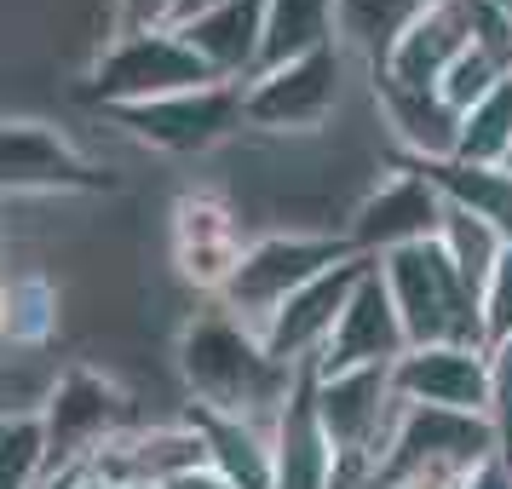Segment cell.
<instances>
[{
	"label": "cell",
	"instance_id": "6da1fadb",
	"mask_svg": "<svg viewBox=\"0 0 512 489\" xmlns=\"http://www.w3.org/2000/svg\"><path fill=\"white\" fill-rule=\"evenodd\" d=\"M179 374H185L190 409L271 426V415L282 409V397H288L300 369H282L277 357L259 346L254 328L236 323L231 311L213 300L179 334Z\"/></svg>",
	"mask_w": 512,
	"mask_h": 489
},
{
	"label": "cell",
	"instance_id": "7a4b0ae2",
	"mask_svg": "<svg viewBox=\"0 0 512 489\" xmlns=\"http://www.w3.org/2000/svg\"><path fill=\"white\" fill-rule=\"evenodd\" d=\"M374 271L386 282V300L397 311V328H403L409 351H420V346H484L478 294L443 259L438 242L397 248V254L374 259Z\"/></svg>",
	"mask_w": 512,
	"mask_h": 489
},
{
	"label": "cell",
	"instance_id": "3957f363",
	"mask_svg": "<svg viewBox=\"0 0 512 489\" xmlns=\"http://www.w3.org/2000/svg\"><path fill=\"white\" fill-rule=\"evenodd\" d=\"M41 420V443H47V478H75L87 472L93 455L110 438H121L133 426V403L116 380H104L98 369H64L52 380L47 403L35 409Z\"/></svg>",
	"mask_w": 512,
	"mask_h": 489
},
{
	"label": "cell",
	"instance_id": "277c9868",
	"mask_svg": "<svg viewBox=\"0 0 512 489\" xmlns=\"http://www.w3.org/2000/svg\"><path fill=\"white\" fill-rule=\"evenodd\" d=\"M213 87L208 64L185 47L179 29H144V35H116L98 52V64L81 81V104L93 110H121V104H150L167 93Z\"/></svg>",
	"mask_w": 512,
	"mask_h": 489
},
{
	"label": "cell",
	"instance_id": "5b68a950",
	"mask_svg": "<svg viewBox=\"0 0 512 489\" xmlns=\"http://www.w3.org/2000/svg\"><path fill=\"white\" fill-rule=\"evenodd\" d=\"M351 259L346 236H311V231H288V236H259L242 248V259L231 265L225 288L213 300L231 311L236 323H248L259 334L265 317L277 311L294 288H305L311 277H323L328 265Z\"/></svg>",
	"mask_w": 512,
	"mask_h": 489
},
{
	"label": "cell",
	"instance_id": "8992f818",
	"mask_svg": "<svg viewBox=\"0 0 512 489\" xmlns=\"http://www.w3.org/2000/svg\"><path fill=\"white\" fill-rule=\"evenodd\" d=\"M340 81H346V52L323 47L294 64L259 70L242 81V127L259 133H317L340 110Z\"/></svg>",
	"mask_w": 512,
	"mask_h": 489
},
{
	"label": "cell",
	"instance_id": "52a82bcc",
	"mask_svg": "<svg viewBox=\"0 0 512 489\" xmlns=\"http://www.w3.org/2000/svg\"><path fill=\"white\" fill-rule=\"evenodd\" d=\"M127 139L150 144L162 156H196V150H213L225 144L242 127V87L231 81H213V87H190V93H167L150 98V104H121V110H104Z\"/></svg>",
	"mask_w": 512,
	"mask_h": 489
},
{
	"label": "cell",
	"instance_id": "ba28073f",
	"mask_svg": "<svg viewBox=\"0 0 512 489\" xmlns=\"http://www.w3.org/2000/svg\"><path fill=\"white\" fill-rule=\"evenodd\" d=\"M495 461L489 415H449V409H403L397 403L392 438L374 472H478Z\"/></svg>",
	"mask_w": 512,
	"mask_h": 489
},
{
	"label": "cell",
	"instance_id": "9c48e42d",
	"mask_svg": "<svg viewBox=\"0 0 512 489\" xmlns=\"http://www.w3.org/2000/svg\"><path fill=\"white\" fill-rule=\"evenodd\" d=\"M116 179L47 121H0V196H87Z\"/></svg>",
	"mask_w": 512,
	"mask_h": 489
},
{
	"label": "cell",
	"instance_id": "30bf717a",
	"mask_svg": "<svg viewBox=\"0 0 512 489\" xmlns=\"http://www.w3.org/2000/svg\"><path fill=\"white\" fill-rule=\"evenodd\" d=\"M311 409L334 455H369L392 438L397 397H392V369H346V374H311Z\"/></svg>",
	"mask_w": 512,
	"mask_h": 489
},
{
	"label": "cell",
	"instance_id": "8fae6325",
	"mask_svg": "<svg viewBox=\"0 0 512 489\" xmlns=\"http://www.w3.org/2000/svg\"><path fill=\"white\" fill-rule=\"evenodd\" d=\"M374 259H340V265H328L323 277H311L305 288H294L288 300L265 317V328H259V346L277 357L282 369H311L317 363V351L328 346V334H334V317L346 311L351 288L363 282V271H369Z\"/></svg>",
	"mask_w": 512,
	"mask_h": 489
},
{
	"label": "cell",
	"instance_id": "7c38bea8",
	"mask_svg": "<svg viewBox=\"0 0 512 489\" xmlns=\"http://www.w3.org/2000/svg\"><path fill=\"white\" fill-rule=\"evenodd\" d=\"M438 219H443L438 190L426 185L409 162H397L392 173L357 202L346 242H351L357 259H386V254H397V248L432 242V236H438Z\"/></svg>",
	"mask_w": 512,
	"mask_h": 489
},
{
	"label": "cell",
	"instance_id": "4fadbf2b",
	"mask_svg": "<svg viewBox=\"0 0 512 489\" xmlns=\"http://www.w3.org/2000/svg\"><path fill=\"white\" fill-rule=\"evenodd\" d=\"M392 397L403 409H449V415H489L495 380L484 346H420L392 363Z\"/></svg>",
	"mask_w": 512,
	"mask_h": 489
},
{
	"label": "cell",
	"instance_id": "5bb4252c",
	"mask_svg": "<svg viewBox=\"0 0 512 489\" xmlns=\"http://www.w3.org/2000/svg\"><path fill=\"white\" fill-rule=\"evenodd\" d=\"M242 248H248V231H242V213L225 196L190 190V196L173 202V265H179L185 282L219 294L231 265L242 259Z\"/></svg>",
	"mask_w": 512,
	"mask_h": 489
},
{
	"label": "cell",
	"instance_id": "9a60e30c",
	"mask_svg": "<svg viewBox=\"0 0 512 489\" xmlns=\"http://www.w3.org/2000/svg\"><path fill=\"white\" fill-rule=\"evenodd\" d=\"M403 351H409V340H403V328H397V311H392V300H386V282H380V271L369 265L363 282L351 288L346 311L334 317V334H328V346L317 351L311 374L392 369Z\"/></svg>",
	"mask_w": 512,
	"mask_h": 489
},
{
	"label": "cell",
	"instance_id": "2e32d148",
	"mask_svg": "<svg viewBox=\"0 0 512 489\" xmlns=\"http://www.w3.org/2000/svg\"><path fill=\"white\" fill-rule=\"evenodd\" d=\"M202 466V443L185 420L179 426H127L121 438H110L93 455V478H110L121 489H162L173 484L179 472Z\"/></svg>",
	"mask_w": 512,
	"mask_h": 489
},
{
	"label": "cell",
	"instance_id": "e0dca14e",
	"mask_svg": "<svg viewBox=\"0 0 512 489\" xmlns=\"http://www.w3.org/2000/svg\"><path fill=\"white\" fill-rule=\"evenodd\" d=\"M466 41H472L466 0H432L415 24L386 47V58L374 64V75H386L397 87H438L443 70L466 52Z\"/></svg>",
	"mask_w": 512,
	"mask_h": 489
},
{
	"label": "cell",
	"instance_id": "ac0fdd59",
	"mask_svg": "<svg viewBox=\"0 0 512 489\" xmlns=\"http://www.w3.org/2000/svg\"><path fill=\"white\" fill-rule=\"evenodd\" d=\"M259 24H265V0H225V6H213L202 18L179 24V35L208 64L213 81L242 87L259 70Z\"/></svg>",
	"mask_w": 512,
	"mask_h": 489
},
{
	"label": "cell",
	"instance_id": "d6986e66",
	"mask_svg": "<svg viewBox=\"0 0 512 489\" xmlns=\"http://www.w3.org/2000/svg\"><path fill=\"white\" fill-rule=\"evenodd\" d=\"M374 104L392 127V139L403 144V162H443L455 156V133L461 116L443 104L438 87H397L386 75H374Z\"/></svg>",
	"mask_w": 512,
	"mask_h": 489
},
{
	"label": "cell",
	"instance_id": "ffe728a7",
	"mask_svg": "<svg viewBox=\"0 0 512 489\" xmlns=\"http://www.w3.org/2000/svg\"><path fill=\"white\" fill-rule=\"evenodd\" d=\"M185 426L202 443V466L219 472L231 489H271V426L208 415V409H185Z\"/></svg>",
	"mask_w": 512,
	"mask_h": 489
},
{
	"label": "cell",
	"instance_id": "44dd1931",
	"mask_svg": "<svg viewBox=\"0 0 512 489\" xmlns=\"http://www.w3.org/2000/svg\"><path fill=\"white\" fill-rule=\"evenodd\" d=\"M438 190L443 208H461L472 219H484L512 242V167H484V162H461V156H443V162H409Z\"/></svg>",
	"mask_w": 512,
	"mask_h": 489
},
{
	"label": "cell",
	"instance_id": "7402d4cb",
	"mask_svg": "<svg viewBox=\"0 0 512 489\" xmlns=\"http://www.w3.org/2000/svg\"><path fill=\"white\" fill-rule=\"evenodd\" d=\"M323 47H340V35H334V0H265V24H259V70L294 64V58L323 52Z\"/></svg>",
	"mask_w": 512,
	"mask_h": 489
},
{
	"label": "cell",
	"instance_id": "603a6c76",
	"mask_svg": "<svg viewBox=\"0 0 512 489\" xmlns=\"http://www.w3.org/2000/svg\"><path fill=\"white\" fill-rule=\"evenodd\" d=\"M432 0H334V35H340V52H357L363 64H380L386 47H392L403 29L415 24Z\"/></svg>",
	"mask_w": 512,
	"mask_h": 489
},
{
	"label": "cell",
	"instance_id": "cb8c5ba5",
	"mask_svg": "<svg viewBox=\"0 0 512 489\" xmlns=\"http://www.w3.org/2000/svg\"><path fill=\"white\" fill-rule=\"evenodd\" d=\"M455 156L461 162H484V167H507V156H512V75H501L478 104L461 110Z\"/></svg>",
	"mask_w": 512,
	"mask_h": 489
},
{
	"label": "cell",
	"instance_id": "d4e9b609",
	"mask_svg": "<svg viewBox=\"0 0 512 489\" xmlns=\"http://www.w3.org/2000/svg\"><path fill=\"white\" fill-rule=\"evenodd\" d=\"M0 328H6V357L29 346H47L58 334V294H52L47 277H12L6 271V311H0Z\"/></svg>",
	"mask_w": 512,
	"mask_h": 489
},
{
	"label": "cell",
	"instance_id": "484cf974",
	"mask_svg": "<svg viewBox=\"0 0 512 489\" xmlns=\"http://www.w3.org/2000/svg\"><path fill=\"white\" fill-rule=\"evenodd\" d=\"M432 242H438L443 259L461 271V282L472 288V294L484 288V277L495 271V259H501V248H507V236L495 231V225H484V219H472V213H461V208H443Z\"/></svg>",
	"mask_w": 512,
	"mask_h": 489
},
{
	"label": "cell",
	"instance_id": "4316f807",
	"mask_svg": "<svg viewBox=\"0 0 512 489\" xmlns=\"http://www.w3.org/2000/svg\"><path fill=\"white\" fill-rule=\"evenodd\" d=\"M47 484V443L35 409L0 415V489H41Z\"/></svg>",
	"mask_w": 512,
	"mask_h": 489
},
{
	"label": "cell",
	"instance_id": "83f0119b",
	"mask_svg": "<svg viewBox=\"0 0 512 489\" xmlns=\"http://www.w3.org/2000/svg\"><path fill=\"white\" fill-rule=\"evenodd\" d=\"M501 75H512V64H501L495 52H484V47H472V41H466V52L455 58V64H449V70H443L438 93H443V104L461 116L466 104H478V98H484L489 87L501 81Z\"/></svg>",
	"mask_w": 512,
	"mask_h": 489
},
{
	"label": "cell",
	"instance_id": "f1b7e54d",
	"mask_svg": "<svg viewBox=\"0 0 512 489\" xmlns=\"http://www.w3.org/2000/svg\"><path fill=\"white\" fill-rule=\"evenodd\" d=\"M478 317H484V346H495V340L512 334V242L501 248L495 271L478 288Z\"/></svg>",
	"mask_w": 512,
	"mask_h": 489
},
{
	"label": "cell",
	"instance_id": "f546056e",
	"mask_svg": "<svg viewBox=\"0 0 512 489\" xmlns=\"http://www.w3.org/2000/svg\"><path fill=\"white\" fill-rule=\"evenodd\" d=\"M179 0H116V35H144V29H173Z\"/></svg>",
	"mask_w": 512,
	"mask_h": 489
},
{
	"label": "cell",
	"instance_id": "4dcf8cb0",
	"mask_svg": "<svg viewBox=\"0 0 512 489\" xmlns=\"http://www.w3.org/2000/svg\"><path fill=\"white\" fill-rule=\"evenodd\" d=\"M489 432H495V466L512 472V386H501L489 403Z\"/></svg>",
	"mask_w": 512,
	"mask_h": 489
},
{
	"label": "cell",
	"instance_id": "1f68e13d",
	"mask_svg": "<svg viewBox=\"0 0 512 489\" xmlns=\"http://www.w3.org/2000/svg\"><path fill=\"white\" fill-rule=\"evenodd\" d=\"M484 351H489V380H495V392L512 386V334L507 340H495V346H484Z\"/></svg>",
	"mask_w": 512,
	"mask_h": 489
},
{
	"label": "cell",
	"instance_id": "d6a6232c",
	"mask_svg": "<svg viewBox=\"0 0 512 489\" xmlns=\"http://www.w3.org/2000/svg\"><path fill=\"white\" fill-rule=\"evenodd\" d=\"M162 489H231L219 472H208V466H190V472H179L173 484H162Z\"/></svg>",
	"mask_w": 512,
	"mask_h": 489
},
{
	"label": "cell",
	"instance_id": "836d02e7",
	"mask_svg": "<svg viewBox=\"0 0 512 489\" xmlns=\"http://www.w3.org/2000/svg\"><path fill=\"white\" fill-rule=\"evenodd\" d=\"M461 489H512V472H507V466L489 461V466H478V472H472V478H466Z\"/></svg>",
	"mask_w": 512,
	"mask_h": 489
},
{
	"label": "cell",
	"instance_id": "e575fe53",
	"mask_svg": "<svg viewBox=\"0 0 512 489\" xmlns=\"http://www.w3.org/2000/svg\"><path fill=\"white\" fill-rule=\"evenodd\" d=\"M213 6H225V0H179V12H173V29L190 24V18H202V12H213Z\"/></svg>",
	"mask_w": 512,
	"mask_h": 489
},
{
	"label": "cell",
	"instance_id": "d590c367",
	"mask_svg": "<svg viewBox=\"0 0 512 489\" xmlns=\"http://www.w3.org/2000/svg\"><path fill=\"white\" fill-rule=\"evenodd\" d=\"M0 311H6V265H0ZM0 409H6V328H0Z\"/></svg>",
	"mask_w": 512,
	"mask_h": 489
},
{
	"label": "cell",
	"instance_id": "8d00e7d4",
	"mask_svg": "<svg viewBox=\"0 0 512 489\" xmlns=\"http://www.w3.org/2000/svg\"><path fill=\"white\" fill-rule=\"evenodd\" d=\"M70 489H121V484H110V478H93V472H75Z\"/></svg>",
	"mask_w": 512,
	"mask_h": 489
},
{
	"label": "cell",
	"instance_id": "74e56055",
	"mask_svg": "<svg viewBox=\"0 0 512 489\" xmlns=\"http://www.w3.org/2000/svg\"><path fill=\"white\" fill-rule=\"evenodd\" d=\"M484 6H495V12H501V18H512V0H484Z\"/></svg>",
	"mask_w": 512,
	"mask_h": 489
},
{
	"label": "cell",
	"instance_id": "f35d334b",
	"mask_svg": "<svg viewBox=\"0 0 512 489\" xmlns=\"http://www.w3.org/2000/svg\"><path fill=\"white\" fill-rule=\"evenodd\" d=\"M41 489H70V478H47V484H41Z\"/></svg>",
	"mask_w": 512,
	"mask_h": 489
},
{
	"label": "cell",
	"instance_id": "ab89813d",
	"mask_svg": "<svg viewBox=\"0 0 512 489\" xmlns=\"http://www.w3.org/2000/svg\"><path fill=\"white\" fill-rule=\"evenodd\" d=\"M507 167H512V156H507Z\"/></svg>",
	"mask_w": 512,
	"mask_h": 489
},
{
	"label": "cell",
	"instance_id": "60d3db41",
	"mask_svg": "<svg viewBox=\"0 0 512 489\" xmlns=\"http://www.w3.org/2000/svg\"><path fill=\"white\" fill-rule=\"evenodd\" d=\"M0 415H6V409H0Z\"/></svg>",
	"mask_w": 512,
	"mask_h": 489
}]
</instances>
